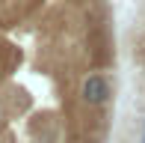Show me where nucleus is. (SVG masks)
Returning <instances> with one entry per match:
<instances>
[{
	"mask_svg": "<svg viewBox=\"0 0 145 143\" xmlns=\"http://www.w3.org/2000/svg\"><path fill=\"white\" fill-rule=\"evenodd\" d=\"M110 95H113V89H110V81L104 75H89L86 81H83V87H80V99L86 101V105H92V107L110 101Z\"/></svg>",
	"mask_w": 145,
	"mask_h": 143,
	"instance_id": "1",
	"label": "nucleus"
},
{
	"mask_svg": "<svg viewBox=\"0 0 145 143\" xmlns=\"http://www.w3.org/2000/svg\"><path fill=\"white\" fill-rule=\"evenodd\" d=\"M142 143H145V137H142Z\"/></svg>",
	"mask_w": 145,
	"mask_h": 143,
	"instance_id": "2",
	"label": "nucleus"
}]
</instances>
